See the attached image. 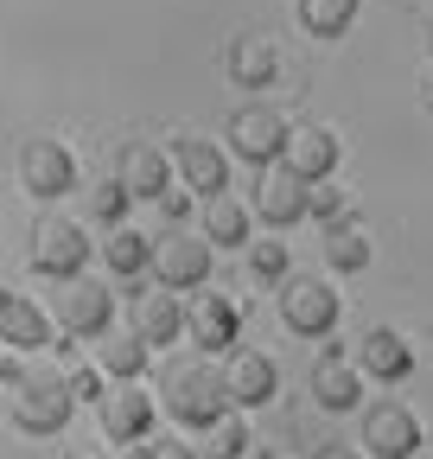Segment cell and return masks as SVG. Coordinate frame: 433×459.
Segmentation results:
<instances>
[{"instance_id":"6da1fadb","label":"cell","mask_w":433,"mask_h":459,"mask_svg":"<svg viewBox=\"0 0 433 459\" xmlns=\"http://www.w3.org/2000/svg\"><path fill=\"white\" fill-rule=\"evenodd\" d=\"M166 415L179 421V428H191V434H204L216 415H230V389H224V377L216 370H204V364H173L166 370Z\"/></svg>"},{"instance_id":"7a4b0ae2","label":"cell","mask_w":433,"mask_h":459,"mask_svg":"<svg viewBox=\"0 0 433 459\" xmlns=\"http://www.w3.org/2000/svg\"><path fill=\"white\" fill-rule=\"evenodd\" d=\"M281 319H287L293 338H325V332L344 319L338 287H325V281H312V274H287V281H281Z\"/></svg>"},{"instance_id":"3957f363","label":"cell","mask_w":433,"mask_h":459,"mask_svg":"<svg viewBox=\"0 0 433 459\" xmlns=\"http://www.w3.org/2000/svg\"><path fill=\"white\" fill-rule=\"evenodd\" d=\"M210 243H204V230H166V237L153 243L147 268L159 274V287H173V294H185V287H204L210 281Z\"/></svg>"},{"instance_id":"277c9868","label":"cell","mask_w":433,"mask_h":459,"mask_svg":"<svg viewBox=\"0 0 433 459\" xmlns=\"http://www.w3.org/2000/svg\"><path fill=\"white\" fill-rule=\"evenodd\" d=\"M71 409H77L71 377H20L13 383V421L26 434H64Z\"/></svg>"},{"instance_id":"5b68a950","label":"cell","mask_w":433,"mask_h":459,"mask_svg":"<svg viewBox=\"0 0 433 459\" xmlns=\"http://www.w3.org/2000/svg\"><path fill=\"white\" fill-rule=\"evenodd\" d=\"M32 268L45 281H77L89 268V230L71 223V217H51L38 223V237H32Z\"/></svg>"},{"instance_id":"8992f818","label":"cell","mask_w":433,"mask_h":459,"mask_svg":"<svg viewBox=\"0 0 433 459\" xmlns=\"http://www.w3.org/2000/svg\"><path fill=\"white\" fill-rule=\"evenodd\" d=\"M20 186L32 192V198H64V192H77V160H71V147L64 141H26V153H20Z\"/></svg>"},{"instance_id":"52a82bcc","label":"cell","mask_w":433,"mask_h":459,"mask_svg":"<svg viewBox=\"0 0 433 459\" xmlns=\"http://www.w3.org/2000/svg\"><path fill=\"white\" fill-rule=\"evenodd\" d=\"M115 325V294H108L102 281H64V300H58V332L71 338H102Z\"/></svg>"},{"instance_id":"ba28073f","label":"cell","mask_w":433,"mask_h":459,"mask_svg":"<svg viewBox=\"0 0 433 459\" xmlns=\"http://www.w3.org/2000/svg\"><path fill=\"white\" fill-rule=\"evenodd\" d=\"M281 141H287V122L275 108H236L230 115V153L242 160V166H275L281 160Z\"/></svg>"},{"instance_id":"9c48e42d","label":"cell","mask_w":433,"mask_h":459,"mask_svg":"<svg viewBox=\"0 0 433 459\" xmlns=\"http://www.w3.org/2000/svg\"><path fill=\"white\" fill-rule=\"evenodd\" d=\"M185 332H191L198 351L224 358V351H236V344H242V313H236L224 294H191V307H185Z\"/></svg>"},{"instance_id":"30bf717a","label":"cell","mask_w":433,"mask_h":459,"mask_svg":"<svg viewBox=\"0 0 433 459\" xmlns=\"http://www.w3.org/2000/svg\"><path fill=\"white\" fill-rule=\"evenodd\" d=\"M224 389H230V409H261L267 395L281 389V370H275V358H261V351H249V344H236V351H224Z\"/></svg>"},{"instance_id":"8fae6325","label":"cell","mask_w":433,"mask_h":459,"mask_svg":"<svg viewBox=\"0 0 433 459\" xmlns=\"http://www.w3.org/2000/svg\"><path fill=\"white\" fill-rule=\"evenodd\" d=\"M0 344H7V351H45V344H64V338H58V319L38 300L0 294Z\"/></svg>"},{"instance_id":"7c38bea8","label":"cell","mask_w":433,"mask_h":459,"mask_svg":"<svg viewBox=\"0 0 433 459\" xmlns=\"http://www.w3.org/2000/svg\"><path fill=\"white\" fill-rule=\"evenodd\" d=\"M166 160H173V172H179L198 198L230 192V153H224V147H210V141H198V134H179Z\"/></svg>"},{"instance_id":"4fadbf2b","label":"cell","mask_w":433,"mask_h":459,"mask_svg":"<svg viewBox=\"0 0 433 459\" xmlns=\"http://www.w3.org/2000/svg\"><path fill=\"white\" fill-rule=\"evenodd\" d=\"M275 166H287L293 179H306V186L332 179V172H338V134H332V128H287Z\"/></svg>"},{"instance_id":"5bb4252c","label":"cell","mask_w":433,"mask_h":459,"mask_svg":"<svg viewBox=\"0 0 433 459\" xmlns=\"http://www.w3.org/2000/svg\"><path fill=\"white\" fill-rule=\"evenodd\" d=\"M102 434L115 446H134L153 434V395L140 383H122V389H102Z\"/></svg>"},{"instance_id":"9a60e30c","label":"cell","mask_w":433,"mask_h":459,"mask_svg":"<svg viewBox=\"0 0 433 459\" xmlns=\"http://www.w3.org/2000/svg\"><path fill=\"white\" fill-rule=\"evenodd\" d=\"M134 332L153 344V351H166V344L185 338V300L173 294V287H134Z\"/></svg>"},{"instance_id":"2e32d148","label":"cell","mask_w":433,"mask_h":459,"mask_svg":"<svg viewBox=\"0 0 433 459\" xmlns=\"http://www.w3.org/2000/svg\"><path fill=\"white\" fill-rule=\"evenodd\" d=\"M420 440V421L402 409V402H383V409L363 415V453L369 459H408Z\"/></svg>"},{"instance_id":"e0dca14e","label":"cell","mask_w":433,"mask_h":459,"mask_svg":"<svg viewBox=\"0 0 433 459\" xmlns=\"http://www.w3.org/2000/svg\"><path fill=\"white\" fill-rule=\"evenodd\" d=\"M306 179H293L287 166H261V186H255V217H267L275 230H293L306 217Z\"/></svg>"},{"instance_id":"ac0fdd59","label":"cell","mask_w":433,"mask_h":459,"mask_svg":"<svg viewBox=\"0 0 433 459\" xmlns=\"http://www.w3.org/2000/svg\"><path fill=\"white\" fill-rule=\"evenodd\" d=\"M115 179L128 186V198H166L173 160L159 153V147H147V141H134V147H122V172H115Z\"/></svg>"},{"instance_id":"d6986e66","label":"cell","mask_w":433,"mask_h":459,"mask_svg":"<svg viewBox=\"0 0 433 459\" xmlns=\"http://www.w3.org/2000/svg\"><path fill=\"white\" fill-rule=\"evenodd\" d=\"M312 395H318V409L344 415V409H357V402H363V370L344 364L338 351H332V358H318V364H312Z\"/></svg>"},{"instance_id":"ffe728a7","label":"cell","mask_w":433,"mask_h":459,"mask_svg":"<svg viewBox=\"0 0 433 459\" xmlns=\"http://www.w3.org/2000/svg\"><path fill=\"white\" fill-rule=\"evenodd\" d=\"M198 230H204V243H210V249H249V204L230 198V192H210Z\"/></svg>"},{"instance_id":"44dd1931","label":"cell","mask_w":433,"mask_h":459,"mask_svg":"<svg viewBox=\"0 0 433 459\" xmlns=\"http://www.w3.org/2000/svg\"><path fill=\"white\" fill-rule=\"evenodd\" d=\"M147 358H153V344H147L134 325H128V332H102V338H96V364H102V377H115V383H140Z\"/></svg>"},{"instance_id":"7402d4cb","label":"cell","mask_w":433,"mask_h":459,"mask_svg":"<svg viewBox=\"0 0 433 459\" xmlns=\"http://www.w3.org/2000/svg\"><path fill=\"white\" fill-rule=\"evenodd\" d=\"M357 370H363V377H376V383H402V377L414 370L408 338H402V332H389V325H383V332H369V338H363V358H357Z\"/></svg>"},{"instance_id":"603a6c76","label":"cell","mask_w":433,"mask_h":459,"mask_svg":"<svg viewBox=\"0 0 433 459\" xmlns=\"http://www.w3.org/2000/svg\"><path fill=\"white\" fill-rule=\"evenodd\" d=\"M230 77L242 90H267V83H275V45H267L261 32H242L230 45Z\"/></svg>"},{"instance_id":"cb8c5ba5","label":"cell","mask_w":433,"mask_h":459,"mask_svg":"<svg viewBox=\"0 0 433 459\" xmlns=\"http://www.w3.org/2000/svg\"><path fill=\"white\" fill-rule=\"evenodd\" d=\"M325 262H332L338 274L369 268V237H363V223H351V217H332V223H325Z\"/></svg>"},{"instance_id":"d4e9b609","label":"cell","mask_w":433,"mask_h":459,"mask_svg":"<svg viewBox=\"0 0 433 459\" xmlns=\"http://www.w3.org/2000/svg\"><path fill=\"white\" fill-rule=\"evenodd\" d=\"M147 255H153V243L140 237V230H128V223H115L102 237V262H108V274H122V281H134L147 268Z\"/></svg>"},{"instance_id":"484cf974","label":"cell","mask_w":433,"mask_h":459,"mask_svg":"<svg viewBox=\"0 0 433 459\" xmlns=\"http://www.w3.org/2000/svg\"><path fill=\"white\" fill-rule=\"evenodd\" d=\"M242 453H249V428H242L236 409L216 415V421L204 428V440H198V459H242Z\"/></svg>"},{"instance_id":"4316f807","label":"cell","mask_w":433,"mask_h":459,"mask_svg":"<svg viewBox=\"0 0 433 459\" xmlns=\"http://www.w3.org/2000/svg\"><path fill=\"white\" fill-rule=\"evenodd\" d=\"M300 20H306V32H318V39H344L351 20H357V0H300Z\"/></svg>"},{"instance_id":"83f0119b","label":"cell","mask_w":433,"mask_h":459,"mask_svg":"<svg viewBox=\"0 0 433 459\" xmlns=\"http://www.w3.org/2000/svg\"><path fill=\"white\" fill-rule=\"evenodd\" d=\"M249 274H255L261 287H281V281H287V243H275V237H249Z\"/></svg>"},{"instance_id":"f1b7e54d","label":"cell","mask_w":433,"mask_h":459,"mask_svg":"<svg viewBox=\"0 0 433 459\" xmlns=\"http://www.w3.org/2000/svg\"><path fill=\"white\" fill-rule=\"evenodd\" d=\"M128 204H134V198H128V186H122V179H108V186H96V192H89V217H96L102 230L128 223Z\"/></svg>"},{"instance_id":"f546056e","label":"cell","mask_w":433,"mask_h":459,"mask_svg":"<svg viewBox=\"0 0 433 459\" xmlns=\"http://www.w3.org/2000/svg\"><path fill=\"white\" fill-rule=\"evenodd\" d=\"M128 459H198V446L191 440H134Z\"/></svg>"},{"instance_id":"4dcf8cb0","label":"cell","mask_w":433,"mask_h":459,"mask_svg":"<svg viewBox=\"0 0 433 459\" xmlns=\"http://www.w3.org/2000/svg\"><path fill=\"white\" fill-rule=\"evenodd\" d=\"M71 395H77V402L102 395V377H96V370H77V377H71Z\"/></svg>"},{"instance_id":"1f68e13d","label":"cell","mask_w":433,"mask_h":459,"mask_svg":"<svg viewBox=\"0 0 433 459\" xmlns=\"http://www.w3.org/2000/svg\"><path fill=\"white\" fill-rule=\"evenodd\" d=\"M7 383H20V351H7V344H0V389Z\"/></svg>"},{"instance_id":"d6a6232c","label":"cell","mask_w":433,"mask_h":459,"mask_svg":"<svg viewBox=\"0 0 433 459\" xmlns=\"http://www.w3.org/2000/svg\"><path fill=\"white\" fill-rule=\"evenodd\" d=\"M312 459H369V453H351V446H318Z\"/></svg>"},{"instance_id":"836d02e7","label":"cell","mask_w":433,"mask_h":459,"mask_svg":"<svg viewBox=\"0 0 433 459\" xmlns=\"http://www.w3.org/2000/svg\"><path fill=\"white\" fill-rule=\"evenodd\" d=\"M408 459H433V446H427V440H414V453H408Z\"/></svg>"},{"instance_id":"e575fe53","label":"cell","mask_w":433,"mask_h":459,"mask_svg":"<svg viewBox=\"0 0 433 459\" xmlns=\"http://www.w3.org/2000/svg\"><path fill=\"white\" fill-rule=\"evenodd\" d=\"M64 459H83V453H64Z\"/></svg>"},{"instance_id":"d590c367","label":"cell","mask_w":433,"mask_h":459,"mask_svg":"<svg viewBox=\"0 0 433 459\" xmlns=\"http://www.w3.org/2000/svg\"><path fill=\"white\" fill-rule=\"evenodd\" d=\"M261 459H267V453H261Z\"/></svg>"}]
</instances>
